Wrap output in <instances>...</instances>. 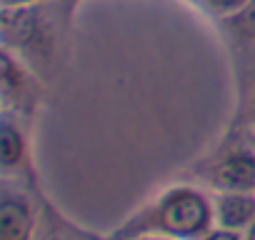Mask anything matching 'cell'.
Returning <instances> with one entry per match:
<instances>
[{
    "label": "cell",
    "mask_w": 255,
    "mask_h": 240,
    "mask_svg": "<svg viewBox=\"0 0 255 240\" xmlns=\"http://www.w3.org/2000/svg\"><path fill=\"white\" fill-rule=\"evenodd\" d=\"M35 210L25 195L5 193L0 203V240H30Z\"/></svg>",
    "instance_id": "3"
},
{
    "label": "cell",
    "mask_w": 255,
    "mask_h": 240,
    "mask_svg": "<svg viewBox=\"0 0 255 240\" xmlns=\"http://www.w3.org/2000/svg\"><path fill=\"white\" fill-rule=\"evenodd\" d=\"M0 158H3V168L13 170L25 160V138L23 133L5 120L3 123V135H0Z\"/></svg>",
    "instance_id": "5"
},
{
    "label": "cell",
    "mask_w": 255,
    "mask_h": 240,
    "mask_svg": "<svg viewBox=\"0 0 255 240\" xmlns=\"http://www.w3.org/2000/svg\"><path fill=\"white\" fill-rule=\"evenodd\" d=\"M243 240H255V223H253V225L243 233Z\"/></svg>",
    "instance_id": "11"
},
{
    "label": "cell",
    "mask_w": 255,
    "mask_h": 240,
    "mask_svg": "<svg viewBox=\"0 0 255 240\" xmlns=\"http://www.w3.org/2000/svg\"><path fill=\"white\" fill-rule=\"evenodd\" d=\"M33 3H40V0H3L5 8H20V5H33Z\"/></svg>",
    "instance_id": "9"
},
{
    "label": "cell",
    "mask_w": 255,
    "mask_h": 240,
    "mask_svg": "<svg viewBox=\"0 0 255 240\" xmlns=\"http://www.w3.org/2000/svg\"><path fill=\"white\" fill-rule=\"evenodd\" d=\"M228 25L240 35V38H248V40H255V0H248V3L228 15Z\"/></svg>",
    "instance_id": "6"
},
{
    "label": "cell",
    "mask_w": 255,
    "mask_h": 240,
    "mask_svg": "<svg viewBox=\"0 0 255 240\" xmlns=\"http://www.w3.org/2000/svg\"><path fill=\"white\" fill-rule=\"evenodd\" d=\"M138 240H175V238H165V235H148V238H138Z\"/></svg>",
    "instance_id": "12"
},
{
    "label": "cell",
    "mask_w": 255,
    "mask_h": 240,
    "mask_svg": "<svg viewBox=\"0 0 255 240\" xmlns=\"http://www.w3.org/2000/svg\"><path fill=\"white\" fill-rule=\"evenodd\" d=\"M215 205L218 228L245 233L255 223V195L253 193H220Z\"/></svg>",
    "instance_id": "4"
},
{
    "label": "cell",
    "mask_w": 255,
    "mask_h": 240,
    "mask_svg": "<svg viewBox=\"0 0 255 240\" xmlns=\"http://www.w3.org/2000/svg\"><path fill=\"white\" fill-rule=\"evenodd\" d=\"M250 118H253V123H255V85L250 90Z\"/></svg>",
    "instance_id": "10"
},
{
    "label": "cell",
    "mask_w": 255,
    "mask_h": 240,
    "mask_svg": "<svg viewBox=\"0 0 255 240\" xmlns=\"http://www.w3.org/2000/svg\"><path fill=\"white\" fill-rule=\"evenodd\" d=\"M203 240H243V233L235 230H225V228H213Z\"/></svg>",
    "instance_id": "8"
},
{
    "label": "cell",
    "mask_w": 255,
    "mask_h": 240,
    "mask_svg": "<svg viewBox=\"0 0 255 240\" xmlns=\"http://www.w3.org/2000/svg\"><path fill=\"white\" fill-rule=\"evenodd\" d=\"M210 180L218 193H253L255 190V153L250 148H233L213 165Z\"/></svg>",
    "instance_id": "2"
},
{
    "label": "cell",
    "mask_w": 255,
    "mask_h": 240,
    "mask_svg": "<svg viewBox=\"0 0 255 240\" xmlns=\"http://www.w3.org/2000/svg\"><path fill=\"white\" fill-rule=\"evenodd\" d=\"M203 3L213 10V13H220V15H233L238 13L248 0H203Z\"/></svg>",
    "instance_id": "7"
},
{
    "label": "cell",
    "mask_w": 255,
    "mask_h": 240,
    "mask_svg": "<svg viewBox=\"0 0 255 240\" xmlns=\"http://www.w3.org/2000/svg\"><path fill=\"white\" fill-rule=\"evenodd\" d=\"M215 205L195 188L168 190L143 218L140 230L175 240H203L213 230Z\"/></svg>",
    "instance_id": "1"
}]
</instances>
